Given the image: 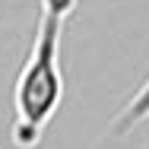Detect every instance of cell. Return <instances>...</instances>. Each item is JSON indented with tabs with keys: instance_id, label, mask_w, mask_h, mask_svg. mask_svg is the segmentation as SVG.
I'll list each match as a JSON object with an SVG mask.
<instances>
[{
	"instance_id": "6da1fadb",
	"label": "cell",
	"mask_w": 149,
	"mask_h": 149,
	"mask_svg": "<svg viewBox=\"0 0 149 149\" xmlns=\"http://www.w3.org/2000/svg\"><path fill=\"white\" fill-rule=\"evenodd\" d=\"M38 26L29 57L22 63L13 89V143L22 149L35 146L57 114L63 98L60 73V38L76 0H38Z\"/></svg>"
},
{
	"instance_id": "7a4b0ae2",
	"label": "cell",
	"mask_w": 149,
	"mask_h": 149,
	"mask_svg": "<svg viewBox=\"0 0 149 149\" xmlns=\"http://www.w3.org/2000/svg\"><path fill=\"white\" fill-rule=\"evenodd\" d=\"M149 118V79L140 86V92L130 98V105L124 108L118 114V120H114V127L118 130H130V127H136V124H143V120Z\"/></svg>"
}]
</instances>
